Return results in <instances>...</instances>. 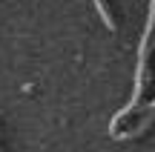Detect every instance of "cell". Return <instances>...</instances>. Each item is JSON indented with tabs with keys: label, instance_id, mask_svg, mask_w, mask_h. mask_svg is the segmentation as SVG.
Returning a JSON list of instances; mask_svg holds the SVG:
<instances>
[{
	"label": "cell",
	"instance_id": "6da1fadb",
	"mask_svg": "<svg viewBox=\"0 0 155 152\" xmlns=\"http://www.w3.org/2000/svg\"><path fill=\"white\" fill-rule=\"evenodd\" d=\"M95 3V9H98V15H101V20H104V26L109 29V32H115V20H112V15H109V9H106V0H92Z\"/></svg>",
	"mask_w": 155,
	"mask_h": 152
},
{
	"label": "cell",
	"instance_id": "7a4b0ae2",
	"mask_svg": "<svg viewBox=\"0 0 155 152\" xmlns=\"http://www.w3.org/2000/svg\"><path fill=\"white\" fill-rule=\"evenodd\" d=\"M147 109H150V115H155V101L150 103V106H147Z\"/></svg>",
	"mask_w": 155,
	"mask_h": 152
}]
</instances>
